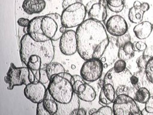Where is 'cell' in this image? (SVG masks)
<instances>
[{"mask_svg": "<svg viewBox=\"0 0 153 115\" xmlns=\"http://www.w3.org/2000/svg\"><path fill=\"white\" fill-rule=\"evenodd\" d=\"M79 98L76 93H74L73 98L71 101L67 104H61L57 102L58 109L56 113V115H69L71 114L74 109H78L80 107Z\"/></svg>", "mask_w": 153, "mask_h": 115, "instance_id": "cell-17", "label": "cell"}, {"mask_svg": "<svg viewBox=\"0 0 153 115\" xmlns=\"http://www.w3.org/2000/svg\"><path fill=\"white\" fill-rule=\"evenodd\" d=\"M114 70L117 73H120L123 72L124 70L126 69V61L123 60H118L115 62L114 67Z\"/></svg>", "mask_w": 153, "mask_h": 115, "instance_id": "cell-31", "label": "cell"}, {"mask_svg": "<svg viewBox=\"0 0 153 115\" xmlns=\"http://www.w3.org/2000/svg\"><path fill=\"white\" fill-rule=\"evenodd\" d=\"M116 98V91L113 86L110 83L105 84L100 92L99 97L100 104L104 105L111 104L114 102Z\"/></svg>", "mask_w": 153, "mask_h": 115, "instance_id": "cell-15", "label": "cell"}, {"mask_svg": "<svg viewBox=\"0 0 153 115\" xmlns=\"http://www.w3.org/2000/svg\"><path fill=\"white\" fill-rule=\"evenodd\" d=\"M43 104L50 115H54L56 114L57 109H58L57 102L52 97L48 89L47 90L45 97L43 100Z\"/></svg>", "mask_w": 153, "mask_h": 115, "instance_id": "cell-22", "label": "cell"}, {"mask_svg": "<svg viewBox=\"0 0 153 115\" xmlns=\"http://www.w3.org/2000/svg\"><path fill=\"white\" fill-rule=\"evenodd\" d=\"M151 97V93L146 88H138L135 92L134 99L136 102L140 104H146Z\"/></svg>", "mask_w": 153, "mask_h": 115, "instance_id": "cell-25", "label": "cell"}, {"mask_svg": "<svg viewBox=\"0 0 153 115\" xmlns=\"http://www.w3.org/2000/svg\"><path fill=\"white\" fill-rule=\"evenodd\" d=\"M103 64L100 59L86 60L80 69V75L86 82L92 83L102 77Z\"/></svg>", "mask_w": 153, "mask_h": 115, "instance_id": "cell-9", "label": "cell"}, {"mask_svg": "<svg viewBox=\"0 0 153 115\" xmlns=\"http://www.w3.org/2000/svg\"><path fill=\"white\" fill-rule=\"evenodd\" d=\"M152 30V25L150 22L143 21L137 25L133 28V32L138 39L143 40L149 37Z\"/></svg>", "mask_w": 153, "mask_h": 115, "instance_id": "cell-19", "label": "cell"}, {"mask_svg": "<svg viewBox=\"0 0 153 115\" xmlns=\"http://www.w3.org/2000/svg\"><path fill=\"white\" fill-rule=\"evenodd\" d=\"M42 60L38 55H32L28 60L26 66L31 70H40L42 69Z\"/></svg>", "mask_w": 153, "mask_h": 115, "instance_id": "cell-26", "label": "cell"}, {"mask_svg": "<svg viewBox=\"0 0 153 115\" xmlns=\"http://www.w3.org/2000/svg\"><path fill=\"white\" fill-rule=\"evenodd\" d=\"M59 40V49L62 54L65 56H71L77 52V42L75 31L66 30Z\"/></svg>", "mask_w": 153, "mask_h": 115, "instance_id": "cell-10", "label": "cell"}, {"mask_svg": "<svg viewBox=\"0 0 153 115\" xmlns=\"http://www.w3.org/2000/svg\"><path fill=\"white\" fill-rule=\"evenodd\" d=\"M47 90L44 84L40 82L30 83L24 89V94L26 99L34 104L43 102L45 97Z\"/></svg>", "mask_w": 153, "mask_h": 115, "instance_id": "cell-11", "label": "cell"}, {"mask_svg": "<svg viewBox=\"0 0 153 115\" xmlns=\"http://www.w3.org/2000/svg\"><path fill=\"white\" fill-rule=\"evenodd\" d=\"M149 7H150L149 4H148L147 3H146V2H145V3H142L141 4V5L140 6V8L144 12H146L149 10Z\"/></svg>", "mask_w": 153, "mask_h": 115, "instance_id": "cell-42", "label": "cell"}, {"mask_svg": "<svg viewBox=\"0 0 153 115\" xmlns=\"http://www.w3.org/2000/svg\"><path fill=\"white\" fill-rule=\"evenodd\" d=\"M124 0H106L110 10L115 13L121 12L124 7Z\"/></svg>", "mask_w": 153, "mask_h": 115, "instance_id": "cell-27", "label": "cell"}, {"mask_svg": "<svg viewBox=\"0 0 153 115\" xmlns=\"http://www.w3.org/2000/svg\"><path fill=\"white\" fill-rule=\"evenodd\" d=\"M43 32L52 41L59 40L66 28L61 22V16L57 13H52L44 16L42 21Z\"/></svg>", "mask_w": 153, "mask_h": 115, "instance_id": "cell-6", "label": "cell"}, {"mask_svg": "<svg viewBox=\"0 0 153 115\" xmlns=\"http://www.w3.org/2000/svg\"><path fill=\"white\" fill-rule=\"evenodd\" d=\"M138 78V84L137 86V89L138 90L140 88H146L149 91L151 95H153V83L147 79L146 74L145 70H140L135 74Z\"/></svg>", "mask_w": 153, "mask_h": 115, "instance_id": "cell-21", "label": "cell"}, {"mask_svg": "<svg viewBox=\"0 0 153 115\" xmlns=\"http://www.w3.org/2000/svg\"><path fill=\"white\" fill-rule=\"evenodd\" d=\"M50 79L48 77V75L47 74V72L45 69H41L40 70V79L39 82L43 83V84H46L47 83L49 82Z\"/></svg>", "mask_w": 153, "mask_h": 115, "instance_id": "cell-35", "label": "cell"}, {"mask_svg": "<svg viewBox=\"0 0 153 115\" xmlns=\"http://www.w3.org/2000/svg\"><path fill=\"white\" fill-rule=\"evenodd\" d=\"M114 114L113 109L108 106L107 105H105L104 106L98 109L93 115H112Z\"/></svg>", "mask_w": 153, "mask_h": 115, "instance_id": "cell-32", "label": "cell"}, {"mask_svg": "<svg viewBox=\"0 0 153 115\" xmlns=\"http://www.w3.org/2000/svg\"><path fill=\"white\" fill-rule=\"evenodd\" d=\"M131 76L132 74L127 69L122 72L117 73L112 68L105 74L103 83H110L113 86L116 97L121 94H126L134 99L137 90L131 83Z\"/></svg>", "mask_w": 153, "mask_h": 115, "instance_id": "cell-3", "label": "cell"}, {"mask_svg": "<svg viewBox=\"0 0 153 115\" xmlns=\"http://www.w3.org/2000/svg\"><path fill=\"white\" fill-rule=\"evenodd\" d=\"M36 115H50L49 113L45 109L44 104H43V102L37 104L36 106Z\"/></svg>", "mask_w": 153, "mask_h": 115, "instance_id": "cell-36", "label": "cell"}, {"mask_svg": "<svg viewBox=\"0 0 153 115\" xmlns=\"http://www.w3.org/2000/svg\"><path fill=\"white\" fill-rule=\"evenodd\" d=\"M151 58V57L146 55H142L138 57L137 60V65L140 70H145L148 61Z\"/></svg>", "mask_w": 153, "mask_h": 115, "instance_id": "cell-28", "label": "cell"}, {"mask_svg": "<svg viewBox=\"0 0 153 115\" xmlns=\"http://www.w3.org/2000/svg\"><path fill=\"white\" fill-rule=\"evenodd\" d=\"M30 22V20H29V19H26V18H22V17L19 19L17 21L18 25L23 28L27 27Z\"/></svg>", "mask_w": 153, "mask_h": 115, "instance_id": "cell-39", "label": "cell"}, {"mask_svg": "<svg viewBox=\"0 0 153 115\" xmlns=\"http://www.w3.org/2000/svg\"><path fill=\"white\" fill-rule=\"evenodd\" d=\"M85 6L82 3H76L64 9L61 13V22L66 28L78 27L86 16Z\"/></svg>", "mask_w": 153, "mask_h": 115, "instance_id": "cell-5", "label": "cell"}, {"mask_svg": "<svg viewBox=\"0 0 153 115\" xmlns=\"http://www.w3.org/2000/svg\"><path fill=\"white\" fill-rule=\"evenodd\" d=\"M47 89L56 101L61 104L70 102L74 95L71 81L59 74L54 75L50 80Z\"/></svg>", "mask_w": 153, "mask_h": 115, "instance_id": "cell-4", "label": "cell"}, {"mask_svg": "<svg viewBox=\"0 0 153 115\" xmlns=\"http://www.w3.org/2000/svg\"><path fill=\"white\" fill-rule=\"evenodd\" d=\"M45 69L50 80H51L54 75L65 72L64 66L58 62H51L49 64L47 65Z\"/></svg>", "mask_w": 153, "mask_h": 115, "instance_id": "cell-23", "label": "cell"}, {"mask_svg": "<svg viewBox=\"0 0 153 115\" xmlns=\"http://www.w3.org/2000/svg\"><path fill=\"white\" fill-rule=\"evenodd\" d=\"M144 12L139 7H133L128 12V18L130 21L135 24H138L142 21Z\"/></svg>", "mask_w": 153, "mask_h": 115, "instance_id": "cell-24", "label": "cell"}, {"mask_svg": "<svg viewBox=\"0 0 153 115\" xmlns=\"http://www.w3.org/2000/svg\"><path fill=\"white\" fill-rule=\"evenodd\" d=\"M44 16L35 17L30 21L27 26V34L36 42H45L50 40L42 29V21Z\"/></svg>", "mask_w": 153, "mask_h": 115, "instance_id": "cell-13", "label": "cell"}, {"mask_svg": "<svg viewBox=\"0 0 153 115\" xmlns=\"http://www.w3.org/2000/svg\"><path fill=\"white\" fill-rule=\"evenodd\" d=\"M141 3L138 1H135L133 3V7H139L141 5Z\"/></svg>", "mask_w": 153, "mask_h": 115, "instance_id": "cell-44", "label": "cell"}, {"mask_svg": "<svg viewBox=\"0 0 153 115\" xmlns=\"http://www.w3.org/2000/svg\"><path fill=\"white\" fill-rule=\"evenodd\" d=\"M89 19H93L94 20L100 22H104L106 21L107 17V8L104 4L100 2L94 3L92 7L88 12Z\"/></svg>", "mask_w": 153, "mask_h": 115, "instance_id": "cell-16", "label": "cell"}, {"mask_svg": "<svg viewBox=\"0 0 153 115\" xmlns=\"http://www.w3.org/2000/svg\"><path fill=\"white\" fill-rule=\"evenodd\" d=\"M96 3H98V2L96 1V0H93V1H91L89 3H87V4L85 5V8H86V10H87V12H89V10L91 9V8L93 4Z\"/></svg>", "mask_w": 153, "mask_h": 115, "instance_id": "cell-43", "label": "cell"}, {"mask_svg": "<svg viewBox=\"0 0 153 115\" xmlns=\"http://www.w3.org/2000/svg\"><path fill=\"white\" fill-rule=\"evenodd\" d=\"M134 56H135V49L131 41L119 48L117 56L120 60L128 61L131 59Z\"/></svg>", "mask_w": 153, "mask_h": 115, "instance_id": "cell-20", "label": "cell"}, {"mask_svg": "<svg viewBox=\"0 0 153 115\" xmlns=\"http://www.w3.org/2000/svg\"><path fill=\"white\" fill-rule=\"evenodd\" d=\"M97 111V109H91L90 111H89V113H88V114H89V115H91V114L93 115V114H94V113L96 111Z\"/></svg>", "mask_w": 153, "mask_h": 115, "instance_id": "cell-45", "label": "cell"}, {"mask_svg": "<svg viewBox=\"0 0 153 115\" xmlns=\"http://www.w3.org/2000/svg\"><path fill=\"white\" fill-rule=\"evenodd\" d=\"M82 3V0H63V3H62V7L63 9L66 8L69 6L71 5L76 3Z\"/></svg>", "mask_w": 153, "mask_h": 115, "instance_id": "cell-37", "label": "cell"}, {"mask_svg": "<svg viewBox=\"0 0 153 115\" xmlns=\"http://www.w3.org/2000/svg\"><path fill=\"white\" fill-rule=\"evenodd\" d=\"M145 71L147 79L153 83V57H152L148 61Z\"/></svg>", "mask_w": 153, "mask_h": 115, "instance_id": "cell-29", "label": "cell"}, {"mask_svg": "<svg viewBox=\"0 0 153 115\" xmlns=\"http://www.w3.org/2000/svg\"><path fill=\"white\" fill-rule=\"evenodd\" d=\"M32 55L39 56L42 60V69H45L54 58L55 51L52 41L49 40L45 42H36L28 34H25L21 40L20 57L26 66Z\"/></svg>", "mask_w": 153, "mask_h": 115, "instance_id": "cell-2", "label": "cell"}, {"mask_svg": "<svg viewBox=\"0 0 153 115\" xmlns=\"http://www.w3.org/2000/svg\"><path fill=\"white\" fill-rule=\"evenodd\" d=\"M85 115L87 114L85 110L83 108H78L75 109L74 111L71 113V115Z\"/></svg>", "mask_w": 153, "mask_h": 115, "instance_id": "cell-40", "label": "cell"}, {"mask_svg": "<svg viewBox=\"0 0 153 115\" xmlns=\"http://www.w3.org/2000/svg\"><path fill=\"white\" fill-rule=\"evenodd\" d=\"M147 46L145 42L140 41V42H137L135 44V48L136 49L139 51V52H143L147 48Z\"/></svg>", "mask_w": 153, "mask_h": 115, "instance_id": "cell-38", "label": "cell"}, {"mask_svg": "<svg viewBox=\"0 0 153 115\" xmlns=\"http://www.w3.org/2000/svg\"><path fill=\"white\" fill-rule=\"evenodd\" d=\"M130 40H131L130 35L127 32L123 35L117 37V38L116 40V46L118 48L121 47L128 42H130Z\"/></svg>", "mask_w": 153, "mask_h": 115, "instance_id": "cell-30", "label": "cell"}, {"mask_svg": "<svg viewBox=\"0 0 153 115\" xmlns=\"http://www.w3.org/2000/svg\"><path fill=\"white\" fill-rule=\"evenodd\" d=\"M76 94L80 100L88 102H93L97 97L94 89L87 83H83L79 86Z\"/></svg>", "mask_w": 153, "mask_h": 115, "instance_id": "cell-18", "label": "cell"}, {"mask_svg": "<svg viewBox=\"0 0 153 115\" xmlns=\"http://www.w3.org/2000/svg\"><path fill=\"white\" fill-rule=\"evenodd\" d=\"M143 55H146L147 56H149L150 57H153V47H149L146 48V49L143 52Z\"/></svg>", "mask_w": 153, "mask_h": 115, "instance_id": "cell-41", "label": "cell"}, {"mask_svg": "<svg viewBox=\"0 0 153 115\" xmlns=\"http://www.w3.org/2000/svg\"><path fill=\"white\" fill-rule=\"evenodd\" d=\"M98 85H99V86L100 88H102L103 86V85H104V83H103V80H102V79H101L100 81V82L98 83Z\"/></svg>", "mask_w": 153, "mask_h": 115, "instance_id": "cell-46", "label": "cell"}, {"mask_svg": "<svg viewBox=\"0 0 153 115\" xmlns=\"http://www.w3.org/2000/svg\"><path fill=\"white\" fill-rule=\"evenodd\" d=\"M22 8L26 13H39L45 8L46 3L45 0H25L22 3Z\"/></svg>", "mask_w": 153, "mask_h": 115, "instance_id": "cell-14", "label": "cell"}, {"mask_svg": "<svg viewBox=\"0 0 153 115\" xmlns=\"http://www.w3.org/2000/svg\"><path fill=\"white\" fill-rule=\"evenodd\" d=\"M114 115H142V112L133 97L126 94L117 96L113 102Z\"/></svg>", "mask_w": 153, "mask_h": 115, "instance_id": "cell-8", "label": "cell"}, {"mask_svg": "<svg viewBox=\"0 0 153 115\" xmlns=\"http://www.w3.org/2000/svg\"><path fill=\"white\" fill-rule=\"evenodd\" d=\"M4 82L8 84V90H12L15 86L27 85L31 83L30 80V69L27 66L17 67L13 63H10Z\"/></svg>", "mask_w": 153, "mask_h": 115, "instance_id": "cell-7", "label": "cell"}, {"mask_svg": "<svg viewBox=\"0 0 153 115\" xmlns=\"http://www.w3.org/2000/svg\"><path fill=\"white\" fill-rule=\"evenodd\" d=\"M77 52L85 61L101 59L109 44L108 36L102 22L88 19L76 28Z\"/></svg>", "mask_w": 153, "mask_h": 115, "instance_id": "cell-1", "label": "cell"}, {"mask_svg": "<svg viewBox=\"0 0 153 115\" xmlns=\"http://www.w3.org/2000/svg\"><path fill=\"white\" fill-rule=\"evenodd\" d=\"M145 111L148 114H153V95L151 96L145 104Z\"/></svg>", "mask_w": 153, "mask_h": 115, "instance_id": "cell-34", "label": "cell"}, {"mask_svg": "<svg viewBox=\"0 0 153 115\" xmlns=\"http://www.w3.org/2000/svg\"><path fill=\"white\" fill-rule=\"evenodd\" d=\"M73 79H74V82L73 84L74 91V93H76L77 92V90L79 86L83 83H85L86 82L83 79L82 77H81V75H73Z\"/></svg>", "mask_w": 153, "mask_h": 115, "instance_id": "cell-33", "label": "cell"}, {"mask_svg": "<svg viewBox=\"0 0 153 115\" xmlns=\"http://www.w3.org/2000/svg\"><path fill=\"white\" fill-rule=\"evenodd\" d=\"M107 31L114 37H119L128 32V26L126 21L122 16L115 15L110 17L106 24Z\"/></svg>", "mask_w": 153, "mask_h": 115, "instance_id": "cell-12", "label": "cell"}]
</instances>
